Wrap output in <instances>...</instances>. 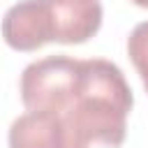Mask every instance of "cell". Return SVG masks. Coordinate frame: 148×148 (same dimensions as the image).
Masks as SVG:
<instances>
[{"mask_svg": "<svg viewBox=\"0 0 148 148\" xmlns=\"http://www.w3.org/2000/svg\"><path fill=\"white\" fill-rule=\"evenodd\" d=\"M49 42L83 44L102 25L99 0H39Z\"/></svg>", "mask_w": 148, "mask_h": 148, "instance_id": "obj_3", "label": "cell"}, {"mask_svg": "<svg viewBox=\"0 0 148 148\" xmlns=\"http://www.w3.org/2000/svg\"><path fill=\"white\" fill-rule=\"evenodd\" d=\"M127 53L130 60L134 65V69L139 72L143 88L148 92V21H141L134 25V30L127 37Z\"/></svg>", "mask_w": 148, "mask_h": 148, "instance_id": "obj_6", "label": "cell"}, {"mask_svg": "<svg viewBox=\"0 0 148 148\" xmlns=\"http://www.w3.org/2000/svg\"><path fill=\"white\" fill-rule=\"evenodd\" d=\"M81 79V60L49 56L30 62L21 74V99L28 111L62 113Z\"/></svg>", "mask_w": 148, "mask_h": 148, "instance_id": "obj_2", "label": "cell"}, {"mask_svg": "<svg viewBox=\"0 0 148 148\" xmlns=\"http://www.w3.org/2000/svg\"><path fill=\"white\" fill-rule=\"evenodd\" d=\"M0 30L7 46L14 51H37L49 44L39 0H21L12 5L2 16Z\"/></svg>", "mask_w": 148, "mask_h": 148, "instance_id": "obj_4", "label": "cell"}, {"mask_svg": "<svg viewBox=\"0 0 148 148\" xmlns=\"http://www.w3.org/2000/svg\"><path fill=\"white\" fill-rule=\"evenodd\" d=\"M134 97L118 65L104 58L81 60V79L62 109L65 148H120Z\"/></svg>", "mask_w": 148, "mask_h": 148, "instance_id": "obj_1", "label": "cell"}, {"mask_svg": "<svg viewBox=\"0 0 148 148\" xmlns=\"http://www.w3.org/2000/svg\"><path fill=\"white\" fill-rule=\"evenodd\" d=\"M132 2L139 5V7H146V9H148V0H132Z\"/></svg>", "mask_w": 148, "mask_h": 148, "instance_id": "obj_7", "label": "cell"}, {"mask_svg": "<svg viewBox=\"0 0 148 148\" xmlns=\"http://www.w3.org/2000/svg\"><path fill=\"white\" fill-rule=\"evenodd\" d=\"M7 141L9 148H65L60 116L49 111H25L12 123Z\"/></svg>", "mask_w": 148, "mask_h": 148, "instance_id": "obj_5", "label": "cell"}]
</instances>
